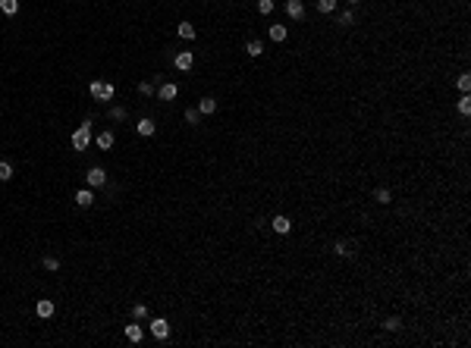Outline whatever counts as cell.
<instances>
[{
    "mask_svg": "<svg viewBox=\"0 0 471 348\" xmlns=\"http://www.w3.org/2000/svg\"><path fill=\"white\" fill-rule=\"evenodd\" d=\"M214 110H217V100H214V97H201V100H198V113H201V116H211Z\"/></svg>",
    "mask_w": 471,
    "mask_h": 348,
    "instance_id": "obj_16",
    "label": "cell"
},
{
    "mask_svg": "<svg viewBox=\"0 0 471 348\" xmlns=\"http://www.w3.org/2000/svg\"><path fill=\"white\" fill-rule=\"evenodd\" d=\"M374 201H377V204H390V201H393L390 189H377V191H374Z\"/></svg>",
    "mask_w": 471,
    "mask_h": 348,
    "instance_id": "obj_23",
    "label": "cell"
},
{
    "mask_svg": "<svg viewBox=\"0 0 471 348\" xmlns=\"http://www.w3.org/2000/svg\"><path fill=\"white\" fill-rule=\"evenodd\" d=\"M245 50H248V57H261L264 54V44H261V41H248Z\"/></svg>",
    "mask_w": 471,
    "mask_h": 348,
    "instance_id": "obj_25",
    "label": "cell"
},
{
    "mask_svg": "<svg viewBox=\"0 0 471 348\" xmlns=\"http://www.w3.org/2000/svg\"><path fill=\"white\" fill-rule=\"evenodd\" d=\"M94 144H98L101 151H110L116 144V135L113 132H98V135H94Z\"/></svg>",
    "mask_w": 471,
    "mask_h": 348,
    "instance_id": "obj_7",
    "label": "cell"
},
{
    "mask_svg": "<svg viewBox=\"0 0 471 348\" xmlns=\"http://www.w3.org/2000/svg\"><path fill=\"white\" fill-rule=\"evenodd\" d=\"M173 63H176V69L188 72V69L195 66V54H192V50H182V54H176V60H173Z\"/></svg>",
    "mask_w": 471,
    "mask_h": 348,
    "instance_id": "obj_6",
    "label": "cell"
},
{
    "mask_svg": "<svg viewBox=\"0 0 471 348\" xmlns=\"http://www.w3.org/2000/svg\"><path fill=\"white\" fill-rule=\"evenodd\" d=\"M185 123H188V126H198V123H201V113H198V107L185 110Z\"/></svg>",
    "mask_w": 471,
    "mask_h": 348,
    "instance_id": "obj_27",
    "label": "cell"
},
{
    "mask_svg": "<svg viewBox=\"0 0 471 348\" xmlns=\"http://www.w3.org/2000/svg\"><path fill=\"white\" fill-rule=\"evenodd\" d=\"M346 3H349V6H352V10H355V6H358V3H362V0H346Z\"/></svg>",
    "mask_w": 471,
    "mask_h": 348,
    "instance_id": "obj_33",
    "label": "cell"
},
{
    "mask_svg": "<svg viewBox=\"0 0 471 348\" xmlns=\"http://www.w3.org/2000/svg\"><path fill=\"white\" fill-rule=\"evenodd\" d=\"M0 10H3L6 16H16L19 13V0H0Z\"/></svg>",
    "mask_w": 471,
    "mask_h": 348,
    "instance_id": "obj_19",
    "label": "cell"
},
{
    "mask_svg": "<svg viewBox=\"0 0 471 348\" xmlns=\"http://www.w3.org/2000/svg\"><path fill=\"white\" fill-rule=\"evenodd\" d=\"M258 13H261V16L273 13V0H258Z\"/></svg>",
    "mask_w": 471,
    "mask_h": 348,
    "instance_id": "obj_31",
    "label": "cell"
},
{
    "mask_svg": "<svg viewBox=\"0 0 471 348\" xmlns=\"http://www.w3.org/2000/svg\"><path fill=\"white\" fill-rule=\"evenodd\" d=\"M35 311H38V317H41V320H47V317H54L57 304H54V301H47V298H41V301L35 304Z\"/></svg>",
    "mask_w": 471,
    "mask_h": 348,
    "instance_id": "obj_10",
    "label": "cell"
},
{
    "mask_svg": "<svg viewBox=\"0 0 471 348\" xmlns=\"http://www.w3.org/2000/svg\"><path fill=\"white\" fill-rule=\"evenodd\" d=\"M270 226H273V232H277V235H289V229H292V220H289V217H273Z\"/></svg>",
    "mask_w": 471,
    "mask_h": 348,
    "instance_id": "obj_8",
    "label": "cell"
},
{
    "mask_svg": "<svg viewBox=\"0 0 471 348\" xmlns=\"http://www.w3.org/2000/svg\"><path fill=\"white\" fill-rule=\"evenodd\" d=\"M336 22H339V25H355V10H352V6H349V10H342V13L336 16Z\"/></svg>",
    "mask_w": 471,
    "mask_h": 348,
    "instance_id": "obj_20",
    "label": "cell"
},
{
    "mask_svg": "<svg viewBox=\"0 0 471 348\" xmlns=\"http://www.w3.org/2000/svg\"><path fill=\"white\" fill-rule=\"evenodd\" d=\"M459 113H462V116H468V113H471V97H468V95H462V97H459Z\"/></svg>",
    "mask_w": 471,
    "mask_h": 348,
    "instance_id": "obj_29",
    "label": "cell"
},
{
    "mask_svg": "<svg viewBox=\"0 0 471 348\" xmlns=\"http://www.w3.org/2000/svg\"><path fill=\"white\" fill-rule=\"evenodd\" d=\"M126 113H129L126 107H110V120H113V123H123V120H126Z\"/></svg>",
    "mask_w": 471,
    "mask_h": 348,
    "instance_id": "obj_26",
    "label": "cell"
},
{
    "mask_svg": "<svg viewBox=\"0 0 471 348\" xmlns=\"http://www.w3.org/2000/svg\"><path fill=\"white\" fill-rule=\"evenodd\" d=\"M383 329H387V333H396V329H402V317H387V320H383Z\"/></svg>",
    "mask_w": 471,
    "mask_h": 348,
    "instance_id": "obj_22",
    "label": "cell"
},
{
    "mask_svg": "<svg viewBox=\"0 0 471 348\" xmlns=\"http://www.w3.org/2000/svg\"><path fill=\"white\" fill-rule=\"evenodd\" d=\"M286 35H289L286 25H270V29H267V38L270 41H286Z\"/></svg>",
    "mask_w": 471,
    "mask_h": 348,
    "instance_id": "obj_15",
    "label": "cell"
},
{
    "mask_svg": "<svg viewBox=\"0 0 471 348\" xmlns=\"http://www.w3.org/2000/svg\"><path fill=\"white\" fill-rule=\"evenodd\" d=\"M176 95H179V85L176 82H167V85H160V88H157V97L160 100H176Z\"/></svg>",
    "mask_w": 471,
    "mask_h": 348,
    "instance_id": "obj_9",
    "label": "cell"
},
{
    "mask_svg": "<svg viewBox=\"0 0 471 348\" xmlns=\"http://www.w3.org/2000/svg\"><path fill=\"white\" fill-rule=\"evenodd\" d=\"M139 95H154V82H139Z\"/></svg>",
    "mask_w": 471,
    "mask_h": 348,
    "instance_id": "obj_32",
    "label": "cell"
},
{
    "mask_svg": "<svg viewBox=\"0 0 471 348\" xmlns=\"http://www.w3.org/2000/svg\"><path fill=\"white\" fill-rule=\"evenodd\" d=\"M126 339H129L132 345H139L142 339H145V329H142L139 323H129V326H126Z\"/></svg>",
    "mask_w": 471,
    "mask_h": 348,
    "instance_id": "obj_12",
    "label": "cell"
},
{
    "mask_svg": "<svg viewBox=\"0 0 471 348\" xmlns=\"http://www.w3.org/2000/svg\"><path fill=\"white\" fill-rule=\"evenodd\" d=\"M88 91H91L94 100H110V97H113V85H110V82H91Z\"/></svg>",
    "mask_w": 471,
    "mask_h": 348,
    "instance_id": "obj_2",
    "label": "cell"
},
{
    "mask_svg": "<svg viewBox=\"0 0 471 348\" xmlns=\"http://www.w3.org/2000/svg\"><path fill=\"white\" fill-rule=\"evenodd\" d=\"M13 179V163L10 160H0V182H10Z\"/></svg>",
    "mask_w": 471,
    "mask_h": 348,
    "instance_id": "obj_18",
    "label": "cell"
},
{
    "mask_svg": "<svg viewBox=\"0 0 471 348\" xmlns=\"http://www.w3.org/2000/svg\"><path fill=\"white\" fill-rule=\"evenodd\" d=\"M85 182H88V189H104V185H107V173L101 166H91L88 173H85Z\"/></svg>",
    "mask_w": 471,
    "mask_h": 348,
    "instance_id": "obj_3",
    "label": "cell"
},
{
    "mask_svg": "<svg viewBox=\"0 0 471 348\" xmlns=\"http://www.w3.org/2000/svg\"><path fill=\"white\" fill-rule=\"evenodd\" d=\"M135 132L145 135V138H151L154 132H157V126H154V120H139V126H135Z\"/></svg>",
    "mask_w": 471,
    "mask_h": 348,
    "instance_id": "obj_14",
    "label": "cell"
},
{
    "mask_svg": "<svg viewBox=\"0 0 471 348\" xmlns=\"http://www.w3.org/2000/svg\"><path fill=\"white\" fill-rule=\"evenodd\" d=\"M151 336L160 339V342H164V339H170V323H167L164 317H154V320H151Z\"/></svg>",
    "mask_w": 471,
    "mask_h": 348,
    "instance_id": "obj_4",
    "label": "cell"
},
{
    "mask_svg": "<svg viewBox=\"0 0 471 348\" xmlns=\"http://www.w3.org/2000/svg\"><path fill=\"white\" fill-rule=\"evenodd\" d=\"M286 16H289V19H295V22L305 19V3H302V0H286Z\"/></svg>",
    "mask_w": 471,
    "mask_h": 348,
    "instance_id": "obj_5",
    "label": "cell"
},
{
    "mask_svg": "<svg viewBox=\"0 0 471 348\" xmlns=\"http://www.w3.org/2000/svg\"><path fill=\"white\" fill-rule=\"evenodd\" d=\"M176 32H179V38H185V41H192L195 35H198V32H195V25H192V22H179V29H176Z\"/></svg>",
    "mask_w": 471,
    "mask_h": 348,
    "instance_id": "obj_17",
    "label": "cell"
},
{
    "mask_svg": "<svg viewBox=\"0 0 471 348\" xmlns=\"http://www.w3.org/2000/svg\"><path fill=\"white\" fill-rule=\"evenodd\" d=\"M132 317H135V320H145V317H148V304H135V308H132Z\"/></svg>",
    "mask_w": 471,
    "mask_h": 348,
    "instance_id": "obj_30",
    "label": "cell"
},
{
    "mask_svg": "<svg viewBox=\"0 0 471 348\" xmlns=\"http://www.w3.org/2000/svg\"><path fill=\"white\" fill-rule=\"evenodd\" d=\"M41 264H44V270L57 273V270H60V257H54V254H44V260H41Z\"/></svg>",
    "mask_w": 471,
    "mask_h": 348,
    "instance_id": "obj_21",
    "label": "cell"
},
{
    "mask_svg": "<svg viewBox=\"0 0 471 348\" xmlns=\"http://www.w3.org/2000/svg\"><path fill=\"white\" fill-rule=\"evenodd\" d=\"M459 91H462V95H468V91H471V75L468 72L459 75Z\"/></svg>",
    "mask_w": 471,
    "mask_h": 348,
    "instance_id": "obj_28",
    "label": "cell"
},
{
    "mask_svg": "<svg viewBox=\"0 0 471 348\" xmlns=\"http://www.w3.org/2000/svg\"><path fill=\"white\" fill-rule=\"evenodd\" d=\"M91 126H94V116H88V120H85L79 129L72 132V148H75V151H85V148L91 144Z\"/></svg>",
    "mask_w": 471,
    "mask_h": 348,
    "instance_id": "obj_1",
    "label": "cell"
},
{
    "mask_svg": "<svg viewBox=\"0 0 471 348\" xmlns=\"http://www.w3.org/2000/svg\"><path fill=\"white\" fill-rule=\"evenodd\" d=\"M333 10H336V0H318V13H324V16H330Z\"/></svg>",
    "mask_w": 471,
    "mask_h": 348,
    "instance_id": "obj_24",
    "label": "cell"
},
{
    "mask_svg": "<svg viewBox=\"0 0 471 348\" xmlns=\"http://www.w3.org/2000/svg\"><path fill=\"white\" fill-rule=\"evenodd\" d=\"M75 204H79V207H91V204H94L91 189H79V191H75Z\"/></svg>",
    "mask_w": 471,
    "mask_h": 348,
    "instance_id": "obj_13",
    "label": "cell"
},
{
    "mask_svg": "<svg viewBox=\"0 0 471 348\" xmlns=\"http://www.w3.org/2000/svg\"><path fill=\"white\" fill-rule=\"evenodd\" d=\"M333 254H336V257H352L355 251H352V245H349L346 239H336L333 242Z\"/></svg>",
    "mask_w": 471,
    "mask_h": 348,
    "instance_id": "obj_11",
    "label": "cell"
}]
</instances>
